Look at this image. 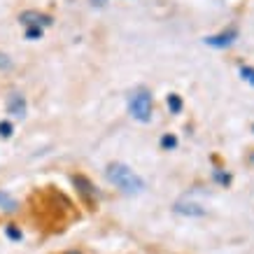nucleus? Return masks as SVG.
Instances as JSON below:
<instances>
[{
  "label": "nucleus",
  "instance_id": "obj_15",
  "mask_svg": "<svg viewBox=\"0 0 254 254\" xmlns=\"http://www.w3.org/2000/svg\"><path fill=\"white\" fill-rule=\"evenodd\" d=\"M26 38H28V40L42 38V28H26Z\"/></svg>",
  "mask_w": 254,
  "mask_h": 254
},
{
  "label": "nucleus",
  "instance_id": "obj_12",
  "mask_svg": "<svg viewBox=\"0 0 254 254\" xmlns=\"http://www.w3.org/2000/svg\"><path fill=\"white\" fill-rule=\"evenodd\" d=\"M12 65H14L12 59H9L7 54H2V52H0V70H12Z\"/></svg>",
  "mask_w": 254,
  "mask_h": 254
},
{
  "label": "nucleus",
  "instance_id": "obj_6",
  "mask_svg": "<svg viewBox=\"0 0 254 254\" xmlns=\"http://www.w3.org/2000/svg\"><path fill=\"white\" fill-rule=\"evenodd\" d=\"M26 98H23L21 93H9L7 96V112L12 117H23L26 115Z\"/></svg>",
  "mask_w": 254,
  "mask_h": 254
},
{
  "label": "nucleus",
  "instance_id": "obj_17",
  "mask_svg": "<svg viewBox=\"0 0 254 254\" xmlns=\"http://www.w3.org/2000/svg\"><path fill=\"white\" fill-rule=\"evenodd\" d=\"M105 2H108V0H91V5H93V7H103Z\"/></svg>",
  "mask_w": 254,
  "mask_h": 254
},
{
  "label": "nucleus",
  "instance_id": "obj_13",
  "mask_svg": "<svg viewBox=\"0 0 254 254\" xmlns=\"http://www.w3.org/2000/svg\"><path fill=\"white\" fill-rule=\"evenodd\" d=\"M9 135H12V124L0 122V138H9Z\"/></svg>",
  "mask_w": 254,
  "mask_h": 254
},
{
  "label": "nucleus",
  "instance_id": "obj_19",
  "mask_svg": "<svg viewBox=\"0 0 254 254\" xmlns=\"http://www.w3.org/2000/svg\"><path fill=\"white\" fill-rule=\"evenodd\" d=\"M252 161H254V156H252Z\"/></svg>",
  "mask_w": 254,
  "mask_h": 254
},
{
  "label": "nucleus",
  "instance_id": "obj_5",
  "mask_svg": "<svg viewBox=\"0 0 254 254\" xmlns=\"http://www.w3.org/2000/svg\"><path fill=\"white\" fill-rule=\"evenodd\" d=\"M173 212L182 217H203L205 215V208H200L198 203H189V200H177L173 203Z\"/></svg>",
  "mask_w": 254,
  "mask_h": 254
},
{
  "label": "nucleus",
  "instance_id": "obj_1",
  "mask_svg": "<svg viewBox=\"0 0 254 254\" xmlns=\"http://www.w3.org/2000/svg\"><path fill=\"white\" fill-rule=\"evenodd\" d=\"M105 177H108L110 185H115L119 191L128 193V196H135V193H142L145 191V180L135 173L133 168H128L126 163H110L105 168Z\"/></svg>",
  "mask_w": 254,
  "mask_h": 254
},
{
  "label": "nucleus",
  "instance_id": "obj_10",
  "mask_svg": "<svg viewBox=\"0 0 254 254\" xmlns=\"http://www.w3.org/2000/svg\"><path fill=\"white\" fill-rule=\"evenodd\" d=\"M240 77L245 79V82H250V84H254V68L243 65V68H240Z\"/></svg>",
  "mask_w": 254,
  "mask_h": 254
},
{
  "label": "nucleus",
  "instance_id": "obj_3",
  "mask_svg": "<svg viewBox=\"0 0 254 254\" xmlns=\"http://www.w3.org/2000/svg\"><path fill=\"white\" fill-rule=\"evenodd\" d=\"M19 21L26 23L28 28H42V26H52V16L42 14V12H35V9H26V12H21Z\"/></svg>",
  "mask_w": 254,
  "mask_h": 254
},
{
  "label": "nucleus",
  "instance_id": "obj_4",
  "mask_svg": "<svg viewBox=\"0 0 254 254\" xmlns=\"http://www.w3.org/2000/svg\"><path fill=\"white\" fill-rule=\"evenodd\" d=\"M236 38H238V28H229V31H222V33H217V35L205 38V45L215 47V49H224V47L233 45V40Z\"/></svg>",
  "mask_w": 254,
  "mask_h": 254
},
{
  "label": "nucleus",
  "instance_id": "obj_9",
  "mask_svg": "<svg viewBox=\"0 0 254 254\" xmlns=\"http://www.w3.org/2000/svg\"><path fill=\"white\" fill-rule=\"evenodd\" d=\"M168 108L173 115H177V112H182V98L177 96V93H170L168 96Z\"/></svg>",
  "mask_w": 254,
  "mask_h": 254
},
{
  "label": "nucleus",
  "instance_id": "obj_11",
  "mask_svg": "<svg viewBox=\"0 0 254 254\" xmlns=\"http://www.w3.org/2000/svg\"><path fill=\"white\" fill-rule=\"evenodd\" d=\"M161 147H163V149H175V147H177V138H175V135H163V138H161Z\"/></svg>",
  "mask_w": 254,
  "mask_h": 254
},
{
  "label": "nucleus",
  "instance_id": "obj_16",
  "mask_svg": "<svg viewBox=\"0 0 254 254\" xmlns=\"http://www.w3.org/2000/svg\"><path fill=\"white\" fill-rule=\"evenodd\" d=\"M215 180H217V182H222V185H229V182H231V175H224V173H219V170H217Z\"/></svg>",
  "mask_w": 254,
  "mask_h": 254
},
{
  "label": "nucleus",
  "instance_id": "obj_18",
  "mask_svg": "<svg viewBox=\"0 0 254 254\" xmlns=\"http://www.w3.org/2000/svg\"><path fill=\"white\" fill-rule=\"evenodd\" d=\"M63 254H82V252H77V250H70V252H63Z\"/></svg>",
  "mask_w": 254,
  "mask_h": 254
},
{
  "label": "nucleus",
  "instance_id": "obj_2",
  "mask_svg": "<svg viewBox=\"0 0 254 254\" xmlns=\"http://www.w3.org/2000/svg\"><path fill=\"white\" fill-rule=\"evenodd\" d=\"M128 112L140 124L152 122V93L147 91V89L131 91V96H128Z\"/></svg>",
  "mask_w": 254,
  "mask_h": 254
},
{
  "label": "nucleus",
  "instance_id": "obj_7",
  "mask_svg": "<svg viewBox=\"0 0 254 254\" xmlns=\"http://www.w3.org/2000/svg\"><path fill=\"white\" fill-rule=\"evenodd\" d=\"M72 182H75V187H77L79 193H82L86 200H93V198H96V187L91 185V180H89V177L75 175V177H72Z\"/></svg>",
  "mask_w": 254,
  "mask_h": 254
},
{
  "label": "nucleus",
  "instance_id": "obj_14",
  "mask_svg": "<svg viewBox=\"0 0 254 254\" xmlns=\"http://www.w3.org/2000/svg\"><path fill=\"white\" fill-rule=\"evenodd\" d=\"M7 236H9V238H12V240H21V238H23V236H21V231L16 229L14 224H9V226H7Z\"/></svg>",
  "mask_w": 254,
  "mask_h": 254
},
{
  "label": "nucleus",
  "instance_id": "obj_8",
  "mask_svg": "<svg viewBox=\"0 0 254 254\" xmlns=\"http://www.w3.org/2000/svg\"><path fill=\"white\" fill-rule=\"evenodd\" d=\"M0 208L2 210H7V212H14L19 205H16V200L9 196V193H5V191H0Z\"/></svg>",
  "mask_w": 254,
  "mask_h": 254
}]
</instances>
